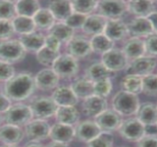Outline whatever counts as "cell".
<instances>
[{
  "mask_svg": "<svg viewBox=\"0 0 157 147\" xmlns=\"http://www.w3.org/2000/svg\"><path fill=\"white\" fill-rule=\"evenodd\" d=\"M86 18H87L86 16L73 13L65 21V23L74 30L76 29H82L86 21Z\"/></svg>",
  "mask_w": 157,
  "mask_h": 147,
  "instance_id": "bcb514c9",
  "label": "cell"
},
{
  "mask_svg": "<svg viewBox=\"0 0 157 147\" xmlns=\"http://www.w3.org/2000/svg\"><path fill=\"white\" fill-rule=\"evenodd\" d=\"M97 10L98 14L107 20H118L128 11L127 2L121 0L99 1Z\"/></svg>",
  "mask_w": 157,
  "mask_h": 147,
  "instance_id": "8992f818",
  "label": "cell"
},
{
  "mask_svg": "<svg viewBox=\"0 0 157 147\" xmlns=\"http://www.w3.org/2000/svg\"><path fill=\"white\" fill-rule=\"evenodd\" d=\"M52 98L58 107L75 106L78 100L71 87L68 86H59L55 88Z\"/></svg>",
  "mask_w": 157,
  "mask_h": 147,
  "instance_id": "ffe728a7",
  "label": "cell"
},
{
  "mask_svg": "<svg viewBox=\"0 0 157 147\" xmlns=\"http://www.w3.org/2000/svg\"><path fill=\"white\" fill-rule=\"evenodd\" d=\"M36 88L35 77L29 73H20L5 83L4 94L11 101L20 102L31 96Z\"/></svg>",
  "mask_w": 157,
  "mask_h": 147,
  "instance_id": "6da1fadb",
  "label": "cell"
},
{
  "mask_svg": "<svg viewBox=\"0 0 157 147\" xmlns=\"http://www.w3.org/2000/svg\"><path fill=\"white\" fill-rule=\"evenodd\" d=\"M113 90V83L110 78L94 83V95L102 98H106Z\"/></svg>",
  "mask_w": 157,
  "mask_h": 147,
  "instance_id": "b9f144b4",
  "label": "cell"
},
{
  "mask_svg": "<svg viewBox=\"0 0 157 147\" xmlns=\"http://www.w3.org/2000/svg\"><path fill=\"white\" fill-rule=\"evenodd\" d=\"M74 137L75 131L73 126L57 122L51 126L49 137L52 141L68 144L71 142Z\"/></svg>",
  "mask_w": 157,
  "mask_h": 147,
  "instance_id": "ac0fdd59",
  "label": "cell"
},
{
  "mask_svg": "<svg viewBox=\"0 0 157 147\" xmlns=\"http://www.w3.org/2000/svg\"><path fill=\"white\" fill-rule=\"evenodd\" d=\"M18 40L26 51L37 53L45 46L46 36L42 33L35 31L29 34L21 35Z\"/></svg>",
  "mask_w": 157,
  "mask_h": 147,
  "instance_id": "603a6c76",
  "label": "cell"
},
{
  "mask_svg": "<svg viewBox=\"0 0 157 147\" xmlns=\"http://www.w3.org/2000/svg\"><path fill=\"white\" fill-rule=\"evenodd\" d=\"M101 63L112 72H119L128 66V58L123 50L112 49L101 56Z\"/></svg>",
  "mask_w": 157,
  "mask_h": 147,
  "instance_id": "8fae6325",
  "label": "cell"
},
{
  "mask_svg": "<svg viewBox=\"0 0 157 147\" xmlns=\"http://www.w3.org/2000/svg\"><path fill=\"white\" fill-rule=\"evenodd\" d=\"M67 51L74 58H83L92 52L90 41L85 37L74 36L67 43Z\"/></svg>",
  "mask_w": 157,
  "mask_h": 147,
  "instance_id": "5bb4252c",
  "label": "cell"
},
{
  "mask_svg": "<svg viewBox=\"0 0 157 147\" xmlns=\"http://www.w3.org/2000/svg\"><path fill=\"white\" fill-rule=\"evenodd\" d=\"M101 132L112 133L119 129L123 122L122 116L115 110L106 109L95 118Z\"/></svg>",
  "mask_w": 157,
  "mask_h": 147,
  "instance_id": "30bf717a",
  "label": "cell"
},
{
  "mask_svg": "<svg viewBox=\"0 0 157 147\" xmlns=\"http://www.w3.org/2000/svg\"><path fill=\"white\" fill-rule=\"evenodd\" d=\"M17 16L33 18L40 9V5L36 0H21L16 2Z\"/></svg>",
  "mask_w": 157,
  "mask_h": 147,
  "instance_id": "d6a6232c",
  "label": "cell"
},
{
  "mask_svg": "<svg viewBox=\"0 0 157 147\" xmlns=\"http://www.w3.org/2000/svg\"><path fill=\"white\" fill-rule=\"evenodd\" d=\"M149 19V21H151V25H152L154 30L156 33H157V12L155 11L154 13H153L152 14L147 17Z\"/></svg>",
  "mask_w": 157,
  "mask_h": 147,
  "instance_id": "816d5d0a",
  "label": "cell"
},
{
  "mask_svg": "<svg viewBox=\"0 0 157 147\" xmlns=\"http://www.w3.org/2000/svg\"><path fill=\"white\" fill-rule=\"evenodd\" d=\"M140 104L137 95L120 91L113 99V110L121 116H132L136 114Z\"/></svg>",
  "mask_w": 157,
  "mask_h": 147,
  "instance_id": "7a4b0ae2",
  "label": "cell"
},
{
  "mask_svg": "<svg viewBox=\"0 0 157 147\" xmlns=\"http://www.w3.org/2000/svg\"><path fill=\"white\" fill-rule=\"evenodd\" d=\"M24 135L29 141H44L49 137L50 126L46 120L33 119L24 126Z\"/></svg>",
  "mask_w": 157,
  "mask_h": 147,
  "instance_id": "9c48e42d",
  "label": "cell"
},
{
  "mask_svg": "<svg viewBox=\"0 0 157 147\" xmlns=\"http://www.w3.org/2000/svg\"><path fill=\"white\" fill-rule=\"evenodd\" d=\"M137 147H157V135H145L137 142Z\"/></svg>",
  "mask_w": 157,
  "mask_h": 147,
  "instance_id": "7dc6e473",
  "label": "cell"
},
{
  "mask_svg": "<svg viewBox=\"0 0 157 147\" xmlns=\"http://www.w3.org/2000/svg\"><path fill=\"white\" fill-rule=\"evenodd\" d=\"M145 135H157V124H149L145 126Z\"/></svg>",
  "mask_w": 157,
  "mask_h": 147,
  "instance_id": "f907efd6",
  "label": "cell"
},
{
  "mask_svg": "<svg viewBox=\"0 0 157 147\" xmlns=\"http://www.w3.org/2000/svg\"><path fill=\"white\" fill-rule=\"evenodd\" d=\"M75 131V137L78 141L82 142L88 143L95 137L101 133L98 124L95 121L85 120L78 122L76 127L74 128Z\"/></svg>",
  "mask_w": 157,
  "mask_h": 147,
  "instance_id": "4fadbf2b",
  "label": "cell"
},
{
  "mask_svg": "<svg viewBox=\"0 0 157 147\" xmlns=\"http://www.w3.org/2000/svg\"><path fill=\"white\" fill-rule=\"evenodd\" d=\"M90 41L92 52L102 55L113 49L115 45V42L107 38L104 33L93 36Z\"/></svg>",
  "mask_w": 157,
  "mask_h": 147,
  "instance_id": "d590c367",
  "label": "cell"
},
{
  "mask_svg": "<svg viewBox=\"0 0 157 147\" xmlns=\"http://www.w3.org/2000/svg\"><path fill=\"white\" fill-rule=\"evenodd\" d=\"M82 109L85 116L96 118L100 113L107 109V102L105 98L93 95L84 99Z\"/></svg>",
  "mask_w": 157,
  "mask_h": 147,
  "instance_id": "e0dca14e",
  "label": "cell"
},
{
  "mask_svg": "<svg viewBox=\"0 0 157 147\" xmlns=\"http://www.w3.org/2000/svg\"><path fill=\"white\" fill-rule=\"evenodd\" d=\"M16 16V2L0 0V19L13 21Z\"/></svg>",
  "mask_w": 157,
  "mask_h": 147,
  "instance_id": "f35d334b",
  "label": "cell"
},
{
  "mask_svg": "<svg viewBox=\"0 0 157 147\" xmlns=\"http://www.w3.org/2000/svg\"><path fill=\"white\" fill-rule=\"evenodd\" d=\"M24 130L19 126L5 124L0 126V142L4 145L16 146L24 139Z\"/></svg>",
  "mask_w": 157,
  "mask_h": 147,
  "instance_id": "2e32d148",
  "label": "cell"
},
{
  "mask_svg": "<svg viewBox=\"0 0 157 147\" xmlns=\"http://www.w3.org/2000/svg\"><path fill=\"white\" fill-rule=\"evenodd\" d=\"M33 118V115L29 106L21 102H16L11 105L3 116V120L6 124L19 127L25 126Z\"/></svg>",
  "mask_w": 157,
  "mask_h": 147,
  "instance_id": "277c9868",
  "label": "cell"
},
{
  "mask_svg": "<svg viewBox=\"0 0 157 147\" xmlns=\"http://www.w3.org/2000/svg\"><path fill=\"white\" fill-rule=\"evenodd\" d=\"M128 34L134 38L148 36L154 33V28L147 18H135L127 25Z\"/></svg>",
  "mask_w": 157,
  "mask_h": 147,
  "instance_id": "d6986e66",
  "label": "cell"
},
{
  "mask_svg": "<svg viewBox=\"0 0 157 147\" xmlns=\"http://www.w3.org/2000/svg\"><path fill=\"white\" fill-rule=\"evenodd\" d=\"M14 33L12 21L0 19V40L2 41L11 39Z\"/></svg>",
  "mask_w": 157,
  "mask_h": 147,
  "instance_id": "7bdbcfd3",
  "label": "cell"
},
{
  "mask_svg": "<svg viewBox=\"0 0 157 147\" xmlns=\"http://www.w3.org/2000/svg\"><path fill=\"white\" fill-rule=\"evenodd\" d=\"M113 72H110L101 62H96L91 64L85 70V77L93 83L110 78Z\"/></svg>",
  "mask_w": 157,
  "mask_h": 147,
  "instance_id": "f546056e",
  "label": "cell"
},
{
  "mask_svg": "<svg viewBox=\"0 0 157 147\" xmlns=\"http://www.w3.org/2000/svg\"><path fill=\"white\" fill-rule=\"evenodd\" d=\"M127 5L128 11L137 18H147L155 12L156 8L152 1H128Z\"/></svg>",
  "mask_w": 157,
  "mask_h": 147,
  "instance_id": "d4e9b609",
  "label": "cell"
},
{
  "mask_svg": "<svg viewBox=\"0 0 157 147\" xmlns=\"http://www.w3.org/2000/svg\"><path fill=\"white\" fill-rule=\"evenodd\" d=\"M2 121H3V116H2L1 113H0V126H1V124L2 122Z\"/></svg>",
  "mask_w": 157,
  "mask_h": 147,
  "instance_id": "11a10c76",
  "label": "cell"
},
{
  "mask_svg": "<svg viewBox=\"0 0 157 147\" xmlns=\"http://www.w3.org/2000/svg\"><path fill=\"white\" fill-rule=\"evenodd\" d=\"M137 118L144 125L157 124V105L151 102H145L140 105Z\"/></svg>",
  "mask_w": 157,
  "mask_h": 147,
  "instance_id": "484cf974",
  "label": "cell"
},
{
  "mask_svg": "<svg viewBox=\"0 0 157 147\" xmlns=\"http://www.w3.org/2000/svg\"><path fill=\"white\" fill-rule=\"evenodd\" d=\"M23 147H45L44 145L41 144L39 141H29V142L27 143Z\"/></svg>",
  "mask_w": 157,
  "mask_h": 147,
  "instance_id": "f5cc1de1",
  "label": "cell"
},
{
  "mask_svg": "<svg viewBox=\"0 0 157 147\" xmlns=\"http://www.w3.org/2000/svg\"><path fill=\"white\" fill-rule=\"evenodd\" d=\"M157 62L154 57L143 56L134 60L126 68L127 74L145 77L152 74L156 68Z\"/></svg>",
  "mask_w": 157,
  "mask_h": 147,
  "instance_id": "7c38bea8",
  "label": "cell"
},
{
  "mask_svg": "<svg viewBox=\"0 0 157 147\" xmlns=\"http://www.w3.org/2000/svg\"><path fill=\"white\" fill-rule=\"evenodd\" d=\"M29 106L33 117L41 120H46L55 116L58 108V106L53 99L48 96H37L33 98Z\"/></svg>",
  "mask_w": 157,
  "mask_h": 147,
  "instance_id": "5b68a950",
  "label": "cell"
},
{
  "mask_svg": "<svg viewBox=\"0 0 157 147\" xmlns=\"http://www.w3.org/2000/svg\"><path fill=\"white\" fill-rule=\"evenodd\" d=\"M45 147H68L67 144H63V143L57 142V141H51L50 143L45 146Z\"/></svg>",
  "mask_w": 157,
  "mask_h": 147,
  "instance_id": "db71d44e",
  "label": "cell"
},
{
  "mask_svg": "<svg viewBox=\"0 0 157 147\" xmlns=\"http://www.w3.org/2000/svg\"><path fill=\"white\" fill-rule=\"evenodd\" d=\"M61 43L59 40H57L53 35L48 34L46 36V40H45V46L48 49L52 50L55 52H59L60 49Z\"/></svg>",
  "mask_w": 157,
  "mask_h": 147,
  "instance_id": "c3c4849f",
  "label": "cell"
},
{
  "mask_svg": "<svg viewBox=\"0 0 157 147\" xmlns=\"http://www.w3.org/2000/svg\"><path fill=\"white\" fill-rule=\"evenodd\" d=\"M59 77L52 68L40 70L35 76L36 88L41 91H47L57 88Z\"/></svg>",
  "mask_w": 157,
  "mask_h": 147,
  "instance_id": "9a60e30c",
  "label": "cell"
},
{
  "mask_svg": "<svg viewBox=\"0 0 157 147\" xmlns=\"http://www.w3.org/2000/svg\"><path fill=\"white\" fill-rule=\"evenodd\" d=\"M145 53L151 57H157V33H153L144 41Z\"/></svg>",
  "mask_w": 157,
  "mask_h": 147,
  "instance_id": "ee69618b",
  "label": "cell"
},
{
  "mask_svg": "<svg viewBox=\"0 0 157 147\" xmlns=\"http://www.w3.org/2000/svg\"><path fill=\"white\" fill-rule=\"evenodd\" d=\"M104 34L113 41H121L128 35L127 25L121 20H107Z\"/></svg>",
  "mask_w": 157,
  "mask_h": 147,
  "instance_id": "7402d4cb",
  "label": "cell"
},
{
  "mask_svg": "<svg viewBox=\"0 0 157 147\" xmlns=\"http://www.w3.org/2000/svg\"><path fill=\"white\" fill-rule=\"evenodd\" d=\"M48 9L51 11L55 20L59 22H65L74 13L70 1L51 2Z\"/></svg>",
  "mask_w": 157,
  "mask_h": 147,
  "instance_id": "cb8c5ba5",
  "label": "cell"
},
{
  "mask_svg": "<svg viewBox=\"0 0 157 147\" xmlns=\"http://www.w3.org/2000/svg\"><path fill=\"white\" fill-rule=\"evenodd\" d=\"M15 74V68L12 64L0 60V82L6 83Z\"/></svg>",
  "mask_w": 157,
  "mask_h": 147,
  "instance_id": "f6af8a7d",
  "label": "cell"
},
{
  "mask_svg": "<svg viewBox=\"0 0 157 147\" xmlns=\"http://www.w3.org/2000/svg\"><path fill=\"white\" fill-rule=\"evenodd\" d=\"M114 137L112 133L101 132L93 140L87 143V147H113Z\"/></svg>",
  "mask_w": 157,
  "mask_h": 147,
  "instance_id": "60d3db41",
  "label": "cell"
},
{
  "mask_svg": "<svg viewBox=\"0 0 157 147\" xmlns=\"http://www.w3.org/2000/svg\"><path fill=\"white\" fill-rule=\"evenodd\" d=\"M36 28L49 30L55 24V18L48 8H40L33 18Z\"/></svg>",
  "mask_w": 157,
  "mask_h": 147,
  "instance_id": "1f68e13d",
  "label": "cell"
},
{
  "mask_svg": "<svg viewBox=\"0 0 157 147\" xmlns=\"http://www.w3.org/2000/svg\"><path fill=\"white\" fill-rule=\"evenodd\" d=\"M106 23H107V19L101 15H90L87 16L82 29L85 34L95 36L104 33Z\"/></svg>",
  "mask_w": 157,
  "mask_h": 147,
  "instance_id": "44dd1931",
  "label": "cell"
},
{
  "mask_svg": "<svg viewBox=\"0 0 157 147\" xmlns=\"http://www.w3.org/2000/svg\"><path fill=\"white\" fill-rule=\"evenodd\" d=\"M59 55V52L52 51L44 46L36 53V58L38 62L43 66L52 67L54 63Z\"/></svg>",
  "mask_w": 157,
  "mask_h": 147,
  "instance_id": "74e56055",
  "label": "cell"
},
{
  "mask_svg": "<svg viewBox=\"0 0 157 147\" xmlns=\"http://www.w3.org/2000/svg\"><path fill=\"white\" fill-rule=\"evenodd\" d=\"M123 52L128 60L130 59L134 60L144 56V54L145 53L144 41L139 38L132 37L124 44Z\"/></svg>",
  "mask_w": 157,
  "mask_h": 147,
  "instance_id": "f1b7e54d",
  "label": "cell"
},
{
  "mask_svg": "<svg viewBox=\"0 0 157 147\" xmlns=\"http://www.w3.org/2000/svg\"><path fill=\"white\" fill-rule=\"evenodd\" d=\"M0 147H16V146H10V145H3Z\"/></svg>",
  "mask_w": 157,
  "mask_h": 147,
  "instance_id": "9f6ffc18",
  "label": "cell"
},
{
  "mask_svg": "<svg viewBox=\"0 0 157 147\" xmlns=\"http://www.w3.org/2000/svg\"><path fill=\"white\" fill-rule=\"evenodd\" d=\"M70 87L78 99H85L94 95V83L86 77L76 79Z\"/></svg>",
  "mask_w": 157,
  "mask_h": 147,
  "instance_id": "83f0119b",
  "label": "cell"
},
{
  "mask_svg": "<svg viewBox=\"0 0 157 147\" xmlns=\"http://www.w3.org/2000/svg\"><path fill=\"white\" fill-rule=\"evenodd\" d=\"M15 33L22 35H27L35 31L36 26L33 18L17 16L12 21Z\"/></svg>",
  "mask_w": 157,
  "mask_h": 147,
  "instance_id": "e575fe53",
  "label": "cell"
},
{
  "mask_svg": "<svg viewBox=\"0 0 157 147\" xmlns=\"http://www.w3.org/2000/svg\"><path fill=\"white\" fill-rule=\"evenodd\" d=\"M48 34L53 35L60 43H68L74 36V30L69 27L65 22L55 23L48 30Z\"/></svg>",
  "mask_w": 157,
  "mask_h": 147,
  "instance_id": "836d02e7",
  "label": "cell"
},
{
  "mask_svg": "<svg viewBox=\"0 0 157 147\" xmlns=\"http://www.w3.org/2000/svg\"><path fill=\"white\" fill-rule=\"evenodd\" d=\"M123 91L138 95L143 91V77L140 76L127 74L121 81Z\"/></svg>",
  "mask_w": 157,
  "mask_h": 147,
  "instance_id": "4dcf8cb0",
  "label": "cell"
},
{
  "mask_svg": "<svg viewBox=\"0 0 157 147\" xmlns=\"http://www.w3.org/2000/svg\"><path fill=\"white\" fill-rule=\"evenodd\" d=\"M55 117L57 122L73 126L78 122L80 114L75 106H63L58 107Z\"/></svg>",
  "mask_w": 157,
  "mask_h": 147,
  "instance_id": "4316f807",
  "label": "cell"
},
{
  "mask_svg": "<svg viewBox=\"0 0 157 147\" xmlns=\"http://www.w3.org/2000/svg\"><path fill=\"white\" fill-rule=\"evenodd\" d=\"M12 105L11 100L5 94L0 93V113H5Z\"/></svg>",
  "mask_w": 157,
  "mask_h": 147,
  "instance_id": "681fc988",
  "label": "cell"
},
{
  "mask_svg": "<svg viewBox=\"0 0 157 147\" xmlns=\"http://www.w3.org/2000/svg\"><path fill=\"white\" fill-rule=\"evenodd\" d=\"M71 2L74 13L88 16L96 10L98 2L93 0H76Z\"/></svg>",
  "mask_w": 157,
  "mask_h": 147,
  "instance_id": "8d00e7d4",
  "label": "cell"
},
{
  "mask_svg": "<svg viewBox=\"0 0 157 147\" xmlns=\"http://www.w3.org/2000/svg\"><path fill=\"white\" fill-rule=\"evenodd\" d=\"M117 130L123 139L131 142H138L145 135V125L137 118H130L123 121Z\"/></svg>",
  "mask_w": 157,
  "mask_h": 147,
  "instance_id": "ba28073f",
  "label": "cell"
},
{
  "mask_svg": "<svg viewBox=\"0 0 157 147\" xmlns=\"http://www.w3.org/2000/svg\"><path fill=\"white\" fill-rule=\"evenodd\" d=\"M52 68L59 78L71 79L77 74L79 67L77 59L68 54H65L57 57Z\"/></svg>",
  "mask_w": 157,
  "mask_h": 147,
  "instance_id": "52a82bcc",
  "label": "cell"
},
{
  "mask_svg": "<svg viewBox=\"0 0 157 147\" xmlns=\"http://www.w3.org/2000/svg\"><path fill=\"white\" fill-rule=\"evenodd\" d=\"M149 96H157V74H149L143 77V91Z\"/></svg>",
  "mask_w": 157,
  "mask_h": 147,
  "instance_id": "ab89813d",
  "label": "cell"
},
{
  "mask_svg": "<svg viewBox=\"0 0 157 147\" xmlns=\"http://www.w3.org/2000/svg\"><path fill=\"white\" fill-rule=\"evenodd\" d=\"M27 52L18 39H9L0 42V60L13 64L25 58Z\"/></svg>",
  "mask_w": 157,
  "mask_h": 147,
  "instance_id": "3957f363",
  "label": "cell"
}]
</instances>
